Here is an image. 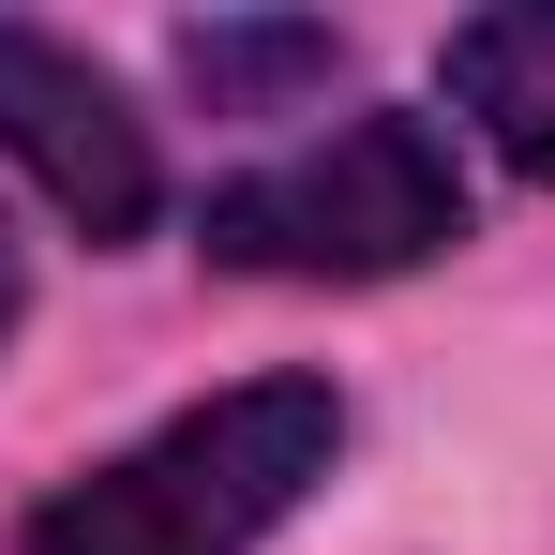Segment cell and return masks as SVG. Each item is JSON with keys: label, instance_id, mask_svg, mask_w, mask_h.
<instances>
[{"label": "cell", "instance_id": "obj_5", "mask_svg": "<svg viewBox=\"0 0 555 555\" xmlns=\"http://www.w3.org/2000/svg\"><path fill=\"white\" fill-rule=\"evenodd\" d=\"M181 61H195V91H271V76H331L346 46L331 30H181Z\"/></svg>", "mask_w": 555, "mask_h": 555}, {"label": "cell", "instance_id": "obj_3", "mask_svg": "<svg viewBox=\"0 0 555 555\" xmlns=\"http://www.w3.org/2000/svg\"><path fill=\"white\" fill-rule=\"evenodd\" d=\"M0 151L46 181L61 225H91V241H135L151 210H166V166H151V120L135 91L76 61L61 30H30V15H0Z\"/></svg>", "mask_w": 555, "mask_h": 555}, {"label": "cell", "instance_id": "obj_2", "mask_svg": "<svg viewBox=\"0 0 555 555\" xmlns=\"http://www.w3.org/2000/svg\"><path fill=\"white\" fill-rule=\"evenodd\" d=\"M195 241L225 271H271V285H390V271H421V256L465 241V166L421 105H361L315 151L241 166L195 210Z\"/></svg>", "mask_w": 555, "mask_h": 555}, {"label": "cell", "instance_id": "obj_1", "mask_svg": "<svg viewBox=\"0 0 555 555\" xmlns=\"http://www.w3.org/2000/svg\"><path fill=\"white\" fill-rule=\"evenodd\" d=\"M331 451H346L331 375H256V390L181 405L166 436H135L120 465H76L15 526V555H256L331 480Z\"/></svg>", "mask_w": 555, "mask_h": 555}, {"label": "cell", "instance_id": "obj_4", "mask_svg": "<svg viewBox=\"0 0 555 555\" xmlns=\"http://www.w3.org/2000/svg\"><path fill=\"white\" fill-rule=\"evenodd\" d=\"M451 105L526 166V181H555V0L465 15V30H451Z\"/></svg>", "mask_w": 555, "mask_h": 555}, {"label": "cell", "instance_id": "obj_6", "mask_svg": "<svg viewBox=\"0 0 555 555\" xmlns=\"http://www.w3.org/2000/svg\"><path fill=\"white\" fill-rule=\"evenodd\" d=\"M15 315H30V256H15V225H0V346H15Z\"/></svg>", "mask_w": 555, "mask_h": 555}]
</instances>
